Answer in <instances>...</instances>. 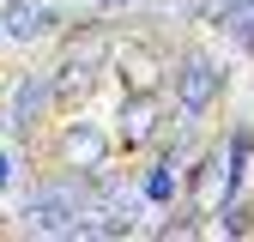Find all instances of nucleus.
<instances>
[{
	"instance_id": "obj_1",
	"label": "nucleus",
	"mask_w": 254,
	"mask_h": 242,
	"mask_svg": "<svg viewBox=\"0 0 254 242\" xmlns=\"http://www.w3.org/2000/svg\"><path fill=\"white\" fill-rule=\"evenodd\" d=\"M212 85H218V79H212V67L194 55V60H188V79H182V109H188V115H200V109L212 103Z\"/></svg>"
},
{
	"instance_id": "obj_2",
	"label": "nucleus",
	"mask_w": 254,
	"mask_h": 242,
	"mask_svg": "<svg viewBox=\"0 0 254 242\" xmlns=\"http://www.w3.org/2000/svg\"><path fill=\"white\" fill-rule=\"evenodd\" d=\"M43 24H49L43 6H12V12H6V30H12V37H37Z\"/></svg>"
},
{
	"instance_id": "obj_3",
	"label": "nucleus",
	"mask_w": 254,
	"mask_h": 242,
	"mask_svg": "<svg viewBox=\"0 0 254 242\" xmlns=\"http://www.w3.org/2000/svg\"><path fill=\"white\" fill-rule=\"evenodd\" d=\"M37 103H43V85H37V91H30V85H18V97H12V127H30Z\"/></svg>"
}]
</instances>
